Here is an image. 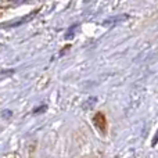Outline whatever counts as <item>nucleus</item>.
Returning a JSON list of instances; mask_svg holds the SVG:
<instances>
[{"instance_id":"nucleus-2","label":"nucleus","mask_w":158,"mask_h":158,"mask_svg":"<svg viewBox=\"0 0 158 158\" xmlns=\"http://www.w3.org/2000/svg\"><path fill=\"white\" fill-rule=\"evenodd\" d=\"M10 2H14V3H22V2H25V0H10Z\"/></svg>"},{"instance_id":"nucleus-1","label":"nucleus","mask_w":158,"mask_h":158,"mask_svg":"<svg viewBox=\"0 0 158 158\" xmlns=\"http://www.w3.org/2000/svg\"><path fill=\"white\" fill-rule=\"evenodd\" d=\"M44 110H46V106H43L42 108H35L33 110V112H42V111H44Z\"/></svg>"}]
</instances>
